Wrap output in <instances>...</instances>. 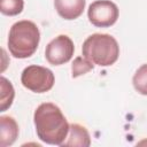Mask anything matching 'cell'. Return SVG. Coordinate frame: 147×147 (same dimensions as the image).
Segmentation results:
<instances>
[{
    "label": "cell",
    "mask_w": 147,
    "mask_h": 147,
    "mask_svg": "<svg viewBox=\"0 0 147 147\" xmlns=\"http://www.w3.org/2000/svg\"><path fill=\"white\" fill-rule=\"evenodd\" d=\"M33 122L38 138L48 145L61 146L69 133V123L61 109L52 103L44 102L37 107Z\"/></svg>",
    "instance_id": "1"
},
{
    "label": "cell",
    "mask_w": 147,
    "mask_h": 147,
    "mask_svg": "<svg viewBox=\"0 0 147 147\" xmlns=\"http://www.w3.org/2000/svg\"><path fill=\"white\" fill-rule=\"evenodd\" d=\"M40 41V31L32 21L14 23L8 34V49L16 59H26L34 54Z\"/></svg>",
    "instance_id": "2"
},
{
    "label": "cell",
    "mask_w": 147,
    "mask_h": 147,
    "mask_svg": "<svg viewBox=\"0 0 147 147\" xmlns=\"http://www.w3.org/2000/svg\"><path fill=\"white\" fill-rule=\"evenodd\" d=\"M82 53L93 64L109 67L118 60L119 46L117 40L110 34L93 33L83 42Z\"/></svg>",
    "instance_id": "3"
},
{
    "label": "cell",
    "mask_w": 147,
    "mask_h": 147,
    "mask_svg": "<svg viewBox=\"0 0 147 147\" xmlns=\"http://www.w3.org/2000/svg\"><path fill=\"white\" fill-rule=\"evenodd\" d=\"M21 83L31 92L45 93L53 88L55 77L51 69L37 64H31L22 71Z\"/></svg>",
    "instance_id": "4"
},
{
    "label": "cell",
    "mask_w": 147,
    "mask_h": 147,
    "mask_svg": "<svg viewBox=\"0 0 147 147\" xmlns=\"http://www.w3.org/2000/svg\"><path fill=\"white\" fill-rule=\"evenodd\" d=\"M119 10L116 3L110 0H96L92 2L87 10L88 21L98 28H108L116 23Z\"/></svg>",
    "instance_id": "5"
},
{
    "label": "cell",
    "mask_w": 147,
    "mask_h": 147,
    "mask_svg": "<svg viewBox=\"0 0 147 147\" xmlns=\"http://www.w3.org/2000/svg\"><path fill=\"white\" fill-rule=\"evenodd\" d=\"M75 52V45L70 37L60 34L51 40L45 48V57L53 65H61L69 62Z\"/></svg>",
    "instance_id": "6"
},
{
    "label": "cell",
    "mask_w": 147,
    "mask_h": 147,
    "mask_svg": "<svg viewBox=\"0 0 147 147\" xmlns=\"http://www.w3.org/2000/svg\"><path fill=\"white\" fill-rule=\"evenodd\" d=\"M85 0H54L57 14L68 21L78 18L85 9Z\"/></svg>",
    "instance_id": "7"
},
{
    "label": "cell",
    "mask_w": 147,
    "mask_h": 147,
    "mask_svg": "<svg viewBox=\"0 0 147 147\" xmlns=\"http://www.w3.org/2000/svg\"><path fill=\"white\" fill-rule=\"evenodd\" d=\"M18 137V125L11 116L0 117V146H11Z\"/></svg>",
    "instance_id": "8"
},
{
    "label": "cell",
    "mask_w": 147,
    "mask_h": 147,
    "mask_svg": "<svg viewBox=\"0 0 147 147\" xmlns=\"http://www.w3.org/2000/svg\"><path fill=\"white\" fill-rule=\"evenodd\" d=\"M91 145V137L85 126L72 123L69 127V133L67 139L61 146H79V147H88Z\"/></svg>",
    "instance_id": "9"
},
{
    "label": "cell",
    "mask_w": 147,
    "mask_h": 147,
    "mask_svg": "<svg viewBox=\"0 0 147 147\" xmlns=\"http://www.w3.org/2000/svg\"><path fill=\"white\" fill-rule=\"evenodd\" d=\"M0 111H6L13 103L15 91L11 83L3 76L0 78Z\"/></svg>",
    "instance_id": "10"
},
{
    "label": "cell",
    "mask_w": 147,
    "mask_h": 147,
    "mask_svg": "<svg viewBox=\"0 0 147 147\" xmlns=\"http://www.w3.org/2000/svg\"><path fill=\"white\" fill-rule=\"evenodd\" d=\"M134 90L141 95H147V63L142 64L134 72L132 78Z\"/></svg>",
    "instance_id": "11"
},
{
    "label": "cell",
    "mask_w": 147,
    "mask_h": 147,
    "mask_svg": "<svg viewBox=\"0 0 147 147\" xmlns=\"http://www.w3.org/2000/svg\"><path fill=\"white\" fill-rule=\"evenodd\" d=\"M23 8L24 0H0V11L6 16H16Z\"/></svg>",
    "instance_id": "12"
},
{
    "label": "cell",
    "mask_w": 147,
    "mask_h": 147,
    "mask_svg": "<svg viewBox=\"0 0 147 147\" xmlns=\"http://www.w3.org/2000/svg\"><path fill=\"white\" fill-rule=\"evenodd\" d=\"M94 68V64L88 61L86 57H82V56H77L74 62H72V65H71V72H72V78H77L82 75H85L87 74L88 71L93 70Z\"/></svg>",
    "instance_id": "13"
}]
</instances>
